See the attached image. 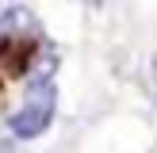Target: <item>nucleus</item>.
Masks as SVG:
<instances>
[{
	"instance_id": "obj_1",
	"label": "nucleus",
	"mask_w": 157,
	"mask_h": 153,
	"mask_svg": "<svg viewBox=\"0 0 157 153\" xmlns=\"http://www.w3.org/2000/svg\"><path fill=\"white\" fill-rule=\"evenodd\" d=\"M54 107H58L54 84H46V88H27V103L8 119V130H12L15 138H38L46 126H50Z\"/></svg>"
},
{
	"instance_id": "obj_2",
	"label": "nucleus",
	"mask_w": 157,
	"mask_h": 153,
	"mask_svg": "<svg viewBox=\"0 0 157 153\" xmlns=\"http://www.w3.org/2000/svg\"><path fill=\"white\" fill-rule=\"evenodd\" d=\"M0 153H15V142H12V138H0Z\"/></svg>"
},
{
	"instance_id": "obj_3",
	"label": "nucleus",
	"mask_w": 157,
	"mask_h": 153,
	"mask_svg": "<svg viewBox=\"0 0 157 153\" xmlns=\"http://www.w3.org/2000/svg\"><path fill=\"white\" fill-rule=\"evenodd\" d=\"M153 69H157V58H153ZM153 76H157V73H153Z\"/></svg>"
},
{
	"instance_id": "obj_4",
	"label": "nucleus",
	"mask_w": 157,
	"mask_h": 153,
	"mask_svg": "<svg viewBox=\"0 0 157 153\" xmlns=\"http://www.w3.org/2000/svg\"><path fill=\"white\" fill-rule=\"evenodd\" d=\"M153 107H157V99H153Z\"/></svg>"
}]
</instances>
